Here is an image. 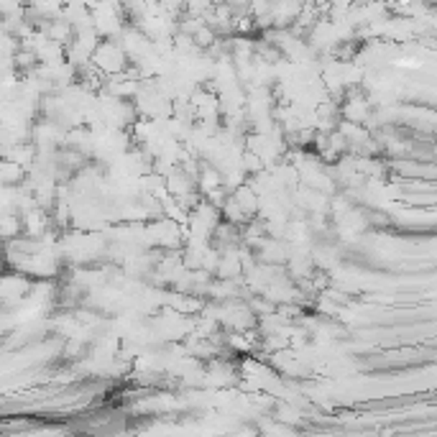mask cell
Returning <instances> with one entry per match:
<instances>
[{
    "mask_svg": "<svg viewBox=\"0 0 437 437\" xmlns=\"http://www.w3.org/2000/svg\"><path fill=\"white\" fill-rule=\"evenodd\" d=\"M21 233V220L16 215L0 217V238H16Z\"/></svg>",
    "mask_w": 437,
    "mask_h": 437,
    "instance_id": "obj_1",
    "label": "cell"
}]
</instances>
